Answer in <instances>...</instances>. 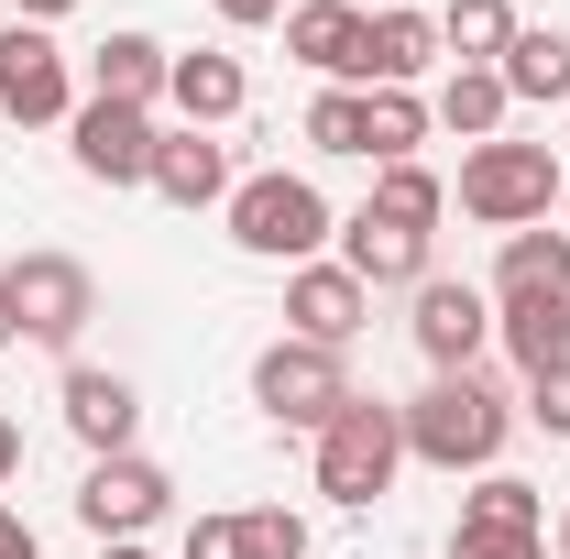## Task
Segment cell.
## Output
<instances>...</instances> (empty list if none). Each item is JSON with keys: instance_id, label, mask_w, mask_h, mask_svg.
<instances>
[{"instance_id": "obj_22", "label": "cell", "mask_w": 570, "mask_h": 559, "mask_svg": "<svg viewBox=\"0 0 570 559\" xmlns=\"http://www.w3.org/2000/svg\"><path fill=\"white\" fill-rule=\"evenodd\" d=\"M428 121H439V133H461V143H494V121H504V77H494V67H450V88L428 99Z\"/></svg>"}, {"instance_id": "obj_5", "label": "cell", "mask_w": 570, "mask_h": 559, "mask_svg": "<svg viewBox=\"0 0 570 559\" xmlns=\"http://www.w3.org/2000/svg\"><path fill=\"white\" fill-rule=\"evenodd\" d=\"M0 296H11V330L33 351H77V330L99 318V275H88L77 253H22V264H0Z\"/></svg>"}, {"instance_id": "obj_23", "label": "cell", "mask_w": 570, "mask_h": 559, "mask_svg": "<svg viewBox=\"0 0 570 559\" xmlns=\"http://www.w3.org/2000/svg\"><path fill=\"white\" fill-rule=\"evenodd\" d=\"M373 219H395V231H439L450 219V187L428 176V165H373V198H362Z\"/></svg>"}, {"instance_id": "obj_2", "label": "cell", "mask_w": 570, "mask_h": 559, "mask_svg": "<svg viewBox=\"0 0 570 559\" xmlns=\"http://www.w3.org/2000/svg\"><path fill=\"white\" fill-rule=\"evenodd\" d=\"M461 209L483 219V231H538V219L560 209V165H549V143H472L461 154V187H450Z\"/></svg>"}, {"instance_id": "obj_3", "label": "cell", "mask_w": 570, "mask_h": 559, "mask_svg": "<svg viewBox=\"0 0 570 559\" xmlns=\"http://www.w3.org/2000/svg\"><path fill=\"white\" fill-rule=\"evenodd\" d=\"M230 242H242L253 264H318V242H330V198H318L307 176L264 165V176L230 187Z\"/></svg>"}, {"instance_id": "obj_21", "label": "cell", "mask_w": 570, "mask_h": 559, "mask_svg": "<svg viewBox=\"0 0 570 559\" xmlns=\"http://www.w3.org/2000/svg\"><path fill=\"white\" fill-rule=\"evenodd\" d=\"M428 143V99L417 88H362V154L373 165H417Z\"/></svg>"}, {"instance_id": "obj_15", "label": "cell", "mask_w": 570, "mask_h": 559, "mask_svg": "<svg viewBox=\"0 0 570 559\" xmlns=\"http://www.w3.org/2000/svg\"><path fill=\"white\" fill-rule=\"evenodd\" d=\"M341 264H352L362 285H406V296H417L428 285V231H395V219L352 209L341 219Z\"/></svg>"}, {"instance_id": "obj_26", "label": "cell", "mask_w": 570, "mask_h": 559, "mask_svg": "<svg viewBox=\"0 0 570 559\" xmlns=\"http://www.w3.org/2000/svg\"><path fill=\"white\" fill-rule=\"evenodd\" d=\"M461 527H515V538H549V504H538V483H515V472H483V483L461 493Z\"/></svg>"}, {"instance_id": "obj_18", "label": "cell", "mask_w": 570, "mask_h": 559, "mask_svg": "<svg viewBox=\"0 0 570 559\" xmlns=\"http://www.w3.org/2000/svg\"><path fill=\"white\" fill-rule=\"evenodd\" d=\"M165 67H176V56H165L154 33H110V45L88 56V99H121V110H154V99H165Z\"/></svg>"}, {"instance_id": "obj_12", "label": "cell", "mask_w": 570, "mask_h": 559, "mask_svg": "<svg viewBox=\"0 0 570 559\" xmlns=\"http://www.w3.org/2000/svg\"><path fill=\"white\" fill-rule=\"evenodd\" d=\"M362 22H373V11H352V0H296V11H285V56L318 67L330 88H362Z\"/></svg>"}, {"instance_id": "obj_35", "label": "cell", "mask_w": 570, "mask_h": 559, "mask_svg": "<svg viewBox=\"0 0 570 559\" xmlns=\"http://www.w3.org/2000/svg\"><path fill=\"white\" fill-rule=\"evenodd\" d=\"M22 472V418H0V483Z\"/></svg>"}, {"instance_id": "obj_39", "label": "cell", "mask_w": 570, "mask_h": 559, "mask_svg": "<svg viewBox=\"0 0 570 559\" xmlns=\"http://www.w3.org/2000/svg\"><path fill=\"white\" fill-rule=\"evenodd\" d=\"M560 219H570V176H560Z\"/></svg>"}, {"instance_id": "obj_11", "label": "cell", "mask_w": 570, "mask_h": 559, "mask_svg": "<svg viewBox=\"0 0 570 559\" xmlns=\"http://www.w3.org/2000/svg\"><path fill=\"white\" fill-rule=\"evenodd\" d=\"M417 351L439 362V373H472V351L494 341V307H483V285H450V275H428L417 285Z\"/></svg>"}, {"instance_id": "obj_28", "label": "cell", "mask_w": 570, "mask_h": 559, "mask_svg": "<svg viewBox=\"0 0 570 559\" xmlns=\"http://www.w3.org/2000/svg\"><path fill=\"white\" fill-rule=\"evenodd\" d=\"M242 538H253V559H307V516H285V504H253V516H242Z\"/></svg>"}, {"instance_id": "obj_1", "label": "cell", "mask_w": 570, "mask_h": 559, "mask_svg": "<svg viewBox=\"0 0 570 559\" xmlns=\"http://www.w3.org/2000/svg\"><path fill=\"white\" fill-rule=\"evenodd\" d=\"M504 428H515V406H504L483 373H439L417 406H406V461H428V472H494Z\"/></svg>"}, {"instance_id": "obj_19", "label": "cell", "mask_w": 570, "mask_h": 559, "mask_svg": "<svg viewBox=\"0 0 570 559\" xmlns=\"http://www.w3.org/2000/svg\"><path fill=\"white\" fill-rule=\"evenodd\" d=\"M504 296H570V231H504V253H494V307Z\"/></svg>"}, {"instance_id": "obj_7", "label": "cell", "mask_w": 570, "mask_h": 559, "mask_svg": "<svg viewBox=\"0 0 570 559\" xmlns=\"http://www.w3.org/2000/svg\"><path fill=\"white\" fill-rule=\"evenodd\" d=\"M0 121H77V77H67V56H56V33L45 22H11L0 33Z\"/></svg>"}, {"instance_id": "obj_10", "label": "cell", "mask_w": 570, "mask_h": 559, "mask_svg": "<svg viewBox=\"0 0 570 559\" xmlns=\"http://www.w3.org/2000/svg\"><path fill=\"white\" fill-rule=\"evenodd\" d=\"M77 176H99V187H142L154 176V110H121V99H77Z\"/></svg>"}, {"instance_id": "obj_36", "label": "cell", "mask_w": 570, "mask_h": 559, "mask_svg": "<svg viewBox=\"0 0 570 559\" xmlns=\"http://www.w3.org/2000/svg\"><path fill=\"white\" fill-rule=\"evenodd\" d=\"M99 559H154V549H142V538H110V549H99Z\"/></svg>"}, {"instance_id": "obj_27", "label": "cell", "mask_w": 570, "mask_h": 559, "mask_svg": "<svg viewBox=\"0 0 570 559\" xmlns=\"http://www.w3.org/2000/svg\"><path fill=\"white\" fill-rule=\"evenodd\" d=\"M307 143L318 154H362V88H318L307 99Z\"/></svg>"}, {"instance_id": "obj_17", "label": "cell", "mask_w": 570, "mask_h": 559, "mask_svg": "<svg viewBox=\"0 0 570 559\" xmlns=\"http://www.w3.org/2000/svg\"><path fill=\"white\" fill-rule=\"evenodd\" d=\"M165 99L187 110V133H209V121H242L253 77H242V56H176L165 67Z\"/></svg>"}, {"instance_id": "obj_30", "label": "cell", "mask_w": 570, "mask_h": 559, "mask_svg": "<svg viewBox=\"0 0 570 559\" xmlns=\"http://www.w3.org/2000/svg\"><path fill=\"white\" fill-rule=\"evenodd\" d=\"M450 559H549V538H515V527H461Z\"/></svg>"}, {"instance_id": "obj_29", "label": "cell", "mask_w": 570, "mask_h": 559, "mask_svg": "<svg viewBox=\"0 0 570 559\" xmlns=\"http://www.w3.org/2000/svg\"><path fill=\"white\" fill-rule=\"evenodd\" d=\"M527 418L549 428V439H570V362H549V373H527Z\"/></svg>"}, {"instance_id": "obj_38", "label": "cell", "mask_w": 570, "mask_h": 559, "mask_svg": "<svg viewBox=\"0 0 570 559\" xmlns=\"http://www.w3.org/2000/svg\"><path fill=\"white\" fill-rule=\"evenodd\" d=\"M560 559H570V504H560Z\"/></svg>"}, {"instance_id": "obj_32", "label": "cell", "mask_w": 570, "mask_h": 559, "mask_svg": "<svg viewBox=\"0 0 570 559\" xmlns=\"http://www.w3.org/2000/svg\"><path fill=\"white\" fill-rule=\"evenodd\" d=\"M0 559H45V538H33V527H22L11 504H0Z\"/></svg>"}, {"instance_id": "obj_13", "label": "cell", "mask_w": 570, "mask_h": 559, "mask_svg": "<svg viewBox=\"0 0 570 559\" xmlns=\"http://www.w3.org/2000/svg\"><path fill=\"white\" fill-rule=\"evenodd\" d=\"M154 198H176V209H219L242 176H230V143L209 133H154V176H142Z\"/></svg>"}, {"instance_id": "obj_34", "label": "cell", "mask_w": 570, "mask_h": 559, "mask_svg": "<svg viewBox=\"0 0 570 559\" xmlns=\"http://www.w3.org/2000/svg\"><path fill=\"white\" fill-rule=\"evenodd\" d=\"M77 0H11V22H67Z\"/></svg>"}, {"instance_id": "obj_33", "label": "cell", "mask_w": 570, "mask_h": 559, "mask_svg": "<svg viewBox=\"0 0 570 559\" xmlns=\"http://www.w3.org/2000/svg\"><path fill=\"white\" fill-rule=\"evenodd\" d=\"M219 22H285V0H209Z\"/></svg>"}, {"instance_id": "obj_8", "label": "cell", "mask_w": 570, "mask_h": 559, "mask_svg": "<svg viewBox=\"0 0 570 559\" xmlns=\"http://www.w3.org/2000/svg\"><path fill=\"white\" fill-rule=\"evenodd\" d=\"M165 504H176V483H165L142 450H121V461H88V483H77V516H88V538H99V549H110V538H142Z\"/></svg>"}, {"instance_id": "obj_16", "label": "cell", "mask_w": 570, "mask_h": 559, "mask_svg": "<svg viewBox=\"0 0 570 559\" xmlns=\"http://www.w3.org/2000/svg\"><path fill=\"white\" fill-rule=\"evenodd\" d=\"M439 56V11H373L362 22V88H417Z\"/></svg>"}, {"instance_id": "obj_9", "label": "cell", "mask_w": 570, "mask_h": 559, "mask_svg": "<svg viewBox=\"0 0 570 559\" xmlns=\"http://www.w3.org/2000/svg\"><path fill=\"white\" fill-rule=\"evenodd\" d=\"M285 341H318V351H352L362 341V318H373V285L352 275V264H296L285 275Z\"/></svg>"}, {"instance_id": "obj_25", "label": "cell", "mask_w": 570, "mask_h": 559, "mask_svg": "<svg viewBox=\"0 0 570 559\" xmlns=\"http://www.w3.org/2000/svg\"><path fill=\"white\" fill-rule=\"evenodd\" d=\"M439 45H450L461 67H504V45H515V0H450V11H439Z\"/></svg>"}, {"instance_id": "obj_6", "label": "cell", "mask_w": 570, "mask_h": 559, "mask_svg": "<svg viewBox=\"0 0 570 559\" xmlns=\"http://www.w3.org/2000/svg\"><path fill=\"white\" fill-rule=\"evenodd\" d=\"M253 406L275 428H307V439H318V428L352 406V373H341V351H318V341H275L253 362Z\"/></svg>"}, {"instance_id": "obj_4", "label": "cell", "mask_w": 570, "mask_h": 559, "mask_svg": "<svg viewBox=\"0 0 570 559\" xmlns=\"http://www.w3.org/2000/svg\"><path fill=\"white\" fill-rule=\"evenodd\" d=\"M395 461H406V406H384V395H352L341 418L318 428V493L330 504L395 493Z\"/></svg>"}, {"instance_id": "obj_20", "label": "cell", "mask_w": 570, "mask_h": 559, "mask_svg": "<svg viewBox=\"0 0 570 559\" xmlns=\"http://www.w3.org/2000/svg\"><path fill=\"white\" fill-rule=\"evenodd\" d=\"M494 330H504V351L527 373H549V362H570V296H504Z\"/></svg>"}, {"instance_id": "obj_24", "label": "cell", "mask_w": 570, "mask_h": 559, "mask_svg": "<svg viewBox=\"0 0 570 559\" xmlns=\"http://www.w3.org/2000/svg\"><path fill=\"white\" fill-rule=\"evenodd\" d=\"M504 99H570V33H527L515 22V45H504Z\"/></svg>"}, {"instance_id": "obj_37", "label": "cell", "mask_w": 570, "mask_h": 559, "mask_svg": "<svg viewBox=\"0 0 570 559\" xmlns=\"http://www.w3.org/2000/svg\"><path fill=\"white\" fill-rule=\"evenodd\" d=\"M11 341H22V330H11V296H0V351H11Z\"/></svg>"}, {"instance_id": "obj_14", "label": "cell", "mask_w": 570, "mask_h": 559, "mask_svg": "<svg viewBox=\"0 0 570 559\" xmlns=\"http://www.w3.org/2000/svg\"><path fill=\"white\" fill-rule=\"evenodd\" d=\"M67 428L88 439V461H121V450H132V428H142V395L121 384V373L77 362V373H67Z\"/></svg>"}, {"instance_id": "obj_31", "label": "cell", "mask_w": 570, "mask_h": 559, "mask_svg": "<svg viewBox=\"0 0 570 559\" xmlns=\"http://www.w3.org/2000/svg\"><path fill=\"white\" fill-rule=\"evenodd\" d=\"M187 559H253L242 516H198V527H187Z\"/></svg>"}]
</instances>
